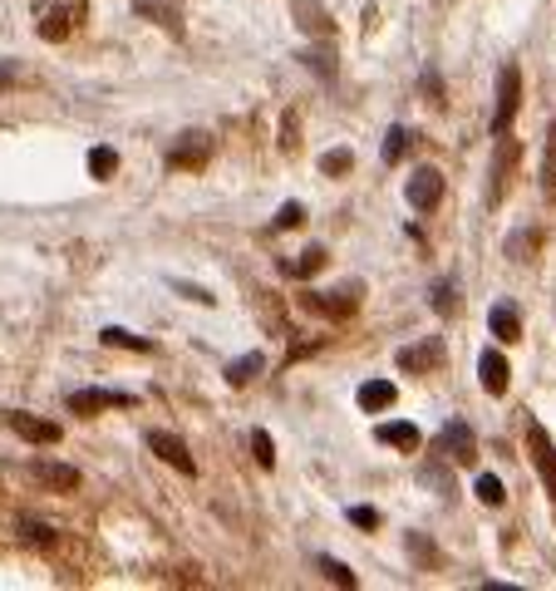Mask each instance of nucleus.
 I'll use <instances>...</instances> for the list:
<instances>
[{
    "instance_id": "1",
    "label": "nucleus",
    "mask_w": 556,
    "mask_h": 591,
    "mask_svg": "<svg viewBox=\"0 0 556 591\" xmlns=\"http://www.w3.org/2000/svg\"><path fill=\"white\" fill-rule=\"evenodd\" d=\"M360 296H364L360 281H345V286H335V291H306V296H300V306H306V311H315V316H331V321H345V316H354Z\"/></svg>"
},
{
    "instance_id": "2",
    "label": "nucleus",
    "mask_w": 556,
    "mask_h": 591,
    "mask_svg": "<svg viewBox=\"0 0 556 591\" xmlns=\"http://www.w3.org/2000/svg\"><path fill=\"white\" fill-rule=\"evenodd\" d=\"M517 104H522V69L503 65L497 69V114H492V133H507L517 118Z\"/></svg>"
},
{
    "instance_id": "3",
    "label": "nucleus",
    "mask_w": 556,
    "mask_h": 591,
    "mask_svg": "<svg viewBox=\"0 0 556 591\" xmlns=\"http://www.w3.org/2000/svg\"><path fill=\"white\" fill-rule=\"evenodd\" d=\"M75 21H85V0H69V5H44V11H35V30L44 35V40H69V30H75Z\"/></svg>"
},
{
    "instance_id": "4",
    "label": "nucleus",
    "mask_w": 556,
    "mask_h": 591,
    "mask_svg": "<svg viewBox=\"0 0 556 591\" xmlns=\"http://www.w3.org/2000/svg\"><path fill=\"white\" fill-rule=\"evenodd\" d=\"M527 453H532L536 473H542L546 493L556 498V444H552V434H546L542 424H527Z\"/></svg>"
},
{
    "instance_id": "5",
    "label": "nucleus",
    "mask_w": 556,
    "mask_h": 591,
    "mask_svg": "<svg viewBox=\"0 0 556 591\" xmlns=\"http://www.w3.org/2000/svg\"><path fill=\"white\" fill-rule=\"evenodd\" d=\"M139 404V399L129 395V389H75L69 395V409L75 414H99V409H129Z\"/></svg>"
},
{
    "instance_id": "6",
    "label": "nucleus",
    "mask_w": 556,
    "mask_h": 591,
    "mask_svg": "<svg viewBox=\"0 0 556 591\" xmlns=\"http://www.w3.org/2000/svg\"><path fill=\"white\" fill-rule=\"evenodd\" d=\"M409 207H418V213H434L439 207V197H443V172L439 168H418L414 178H409Z\"/></svg>"
},
{
    "instance_id": "7",
    "label": "nucleus",
    "mask_w": 556,
    "mask_h": 591,
    "mask_svg": "<svg viewBox=\"0 0 556 591\" xmlns=\"http://www.w3.org/2000/svg\"><path fill=\"white\" fill-rule=\"evenodd\" d=\"M148 449L158 453V459L168 463V468L188 473V478H193V473H197V459H193V453H188V444H182L178 434H163V429H153V434H148Z\"/></svg>"
},
{
    "instance_id": "8",
    "label": "nucleus",
    "mask_w": 556,
    "mask_h": 591,
    "mask_svg": "<svg viewBox=\"0 0 556 591\" xmlns=\"http://www.w3.org/2000/svg\"><path fill=\"white\" fill-rule=\"evenodd\" d=\"M0 420L11 424V429L21 434L25 444H60V424H50V420H35V414H25V409H5Z\"/></svg>"
},
{
    "instance_id": "9",
    "label": "nucleus",
    "mask_w": 556,
    "mask_h": 591,
    "mask_svg": "<svg viewBox=\"0 0 556 591\" xmlns=\"http://www.w3.org/2000/svg\"><path fill=\"white\" fill-rule=\"evenodd\" d=\"M207 158H212V133H182V139L168 149L172 168H203Z\"/></svg>"
},
{
    "instance_id": "10",
    "label": "nucleus",
    "mask_w": 556,
    "mask_h": 591,
    "mask_svg": "<svg viewBox=\"0 0 556 591\" xmlns=\"http://www.w3.org/2000/svg\"><path fill=\"white\" fill-rule=\"evenodd\" d=\"M443 365V345L434 341V335H428L424 345H404V350H399V370H404V375H428V370H439Z\"/></svg>"
},
{
    "instance_id": "11",
    "label": "nucleus",
    "mask_w": 556,
    "mask_h": 591,
    "mask_svg": "<svg viewBox=\"0 0 556 591\" xmlns=\"http://www.w3.org/2000/svg\"><path fill=\"white\" fill-rule=\"evenodd\" d=\"M517 139H507V133H497V153H492V188H488V197L492 203H503V193H507V172L517 168Z\"/></svg>"
},
{
    "instance_id": "12",
    "label": "nucleus",
    "mask_w": 556,
    "mask_h": 591,
    "mask_svg": "<svg viewBox=\"0 0 556 591\" xmlns=\"http://www.w3.org/2000/svg\"><path fill=\"white\" fill-rule=\"evenodd\" d=\"M30 473L40 478V488H50V493H75L79 488V468H69V463H50V459H35Z\"/></svg>"
},
{
    "instance_id": "13",
    "label": "nucleus",
    "mask_w": 556,
    "mask_h": 591,
    "mask_svg": "<svg viewBox=\"0 0 556 591\" xmlns=\"http://www.w3.org/2000/svg\"><path fill=\"white\" fill-rule=\"evenodd\" d=\"M443 453H449V459L453 463H463V468H468V463L473 459H478V444H473V429H468V424H463V420H449V424H443Z\"/></svg>"
},
{
    "instance_id": "14",
    "label": "nucleus",
    "mask_w": 556,
    "mask_h": 591,
    "mask_svg": "<svg viewBox=\"0 0 556 591\" xmlns=\"http://www.w3.org/2000/svg\"><path fill=\"white\" fill-rule=\"evenodd\" d=\"M296 25H300L306 35H331V30H335L331 11H325L321 0H296Z\"/></svg>"
},
{
    "instance_id": "15",
    "label": "nucleus",
    "mask_w": 556,
    "mask_h": 591,
    "mask_svg": "<svg viewBox=\"0 0 556 591\" xmlns=\"http://www.w3.org/2000/svg\"><path fill=\"white\" fill-rule=\"evenodd\" d=\"M478 375H482V389H488V395H507V360L497 350H482Z\"/></svg>"
},
{
    "instance_id": "16",
    "label": "nucleus",
    "mask_w": 556,
    "mask_h": 591,
    "mask_svg": "<svg viewBox=\"0 0 556 591\" xmlns=\"http://www.w3.org/2000/svg\"><path fill=\"white\" fill-rule=\"evenodd\" d=\"M488 331L497 335L503 345H513L517 335H522V316L513 311V306H492V316H488Z\"/></svg>"
},
{
    "instance_id": "17",
    "label": "nucleus",
    "mask_w": 556,
    "mask_h": 591,
    "mask_svg": "<svg viewBox=\"0 0 556 591\" xmlns=\"http://www.w3.org/2000/svg\"><path fill=\"white\" fill-rule=\"evenodd\" d=\"M261 370H267V355L261 350H251V355H242V360H232V365H227V385H251V380L261 375Z\"/></svg>"
},
{
    "instance_id": "18",
    "label": "nucleus",
    "mask_w": 556,
    "mask_h": 591,
    "mask_svg": "<svg viewBox=\"0 0 556 591\" xmlns=\"http://www.w3.org/2000/svg\"><path fill=\"white\" fill-rule=\"evenodd\" d=\"M375 439H379V444H395V449H409V453H414L418 444H424V434H418L414 424H404V420H399V424H379V429H375Z\"/></svg>"
},
{
    "instance_id": "19",
    "label": "nucleus",
    "mask_w": 556,
    "mask_h": 591,
    "mask_svg": "<svg viewBox=\"0 0 556 591\" xmlns=\"http://www.w3.org/2000/svg\"><path fill=\"white\" fill-rule=\"evenodd\" d=\"M395 404V385L389 380H370V385H360V409H370V414H379V409Z\"/></svg>"
},
{
    "instance_id": "20",
    "label": "nucleus",
    "mask_w": 556,
    "mask_h": 591,
    "mask_svg": "<svg viewBox=\"0 0 556 591\" xmlns=\"http://www.w3.org/2000/svg\"><path fill=\"white\" fill-rule=\"evenodd\" d=\"M99 341L108 345V350H139V355H148L153 350V341H143V335H133V331H124V325H108V331H99Z\"/></svg>"
},
{
    "instance_id": "21",
    "label": "nucleus",
    "mask_w": 556,
    "mask_h": 591,
    "mask_svg": "<svg viewBox=\"0 0 556 591\" xmlns=\"http://www.w3.org/2000/svg\"><path fill=\"white\" fill-rule=\"evenodd\" d=\"M542 193L546 203H556V124L546 129V168H542Z\"/></svg>"
},
{
    "instance_id": "22",
    "label": "nucleus",
    "mask_w": 556,
    "mask_h": 591,
    "mask_svg": "<svg viewBox=\"0 0 556 591\" xmlns=\"http://www.w3.org/2000/svg\"><path fill=\"white\" fill-rule=\"evenodd\" d=\"M428 306H434L439 316H453L458 311V286H453V281H439V286L428 291Z\"/></svg>"
},
{
    "instance_id": "23",
    "label": "nucleus",
    "mask_w": 556,
    "mask_h": 591,
    "mask_svg": "<svg viewBox=\"0 0 556 591\" xmlns=\"http://www.w3.org/2000/svg\"><path fill=\"white\" fill-rule=\"evenodd\" d=\"M325 261H331V257H325V247H306V252H300V261H290L286 271H290V277H315Z\"/></svg>"
},
{
    "instance_id": "24",
    "label": "nucleus",
    "mask_w": 556,
    "mask_h": 591,
    "mask_svg": "<svg viewBox=\"0 0 556 591\" xmlns=\"http://www.w3.org/2000/svg\"><path fill=\"white\" fill-rule=\"evenodd\" d=\"M536 247H542V236L536 232H513L507 236V257H517V261H532Z\"/></svg>"
},
{
    "instance_id": "25",
    "label": "nucleus",
    "mask_w": 556,
    "mask_h": 591,
    "mask_svg": "<svg viewBox=\"0 0 556 591\" xmlns=\"http://www.w3.org/2000/svg\"><path fill=\"white\" fill-rule=\"evenodd\" d=\"M315 567H321L325 577L335 581V587H354V571L345 567V562H335V557H315Z\"/></svg>"
},
{
    "instance_id": "26",
    "label": "nucleus",
    "mask_w": 556,
    "mask_h": 591,
    "mask_svg": "<svg viewBox=\"0 0 556 591\" xmlns=\"http://www.w3.org/2000/svg\"><path fill=\"white\" fill-rule=\"evenodd\" d=\"M478 498H482V503H488V508H497V503H503V498H507L503 478H492V473H482V478H478Z\"/></svg>"
},
{
    "instance_id": "27",
    "label": "nucleus",
    "mask_w": 556,
    "mask_h": 591,
    "mask_svg": "<svg viewBox=\"0 0 556 591\" xmlns=\"http://www.w3.org/2000/svg\"><path fill=\"white\" fill-rule=\"evenodd\" d=\"M251 453H257L261 468H271V463H276V444H271V434H267V429L251 434Z\"/></svg>"
},
{
    "instance_id": "28",
    "label": "nucleus",
    "mask_w": 556,
    "mask_h": 591,
    "mask_svg": "<svg viewBox=\"0 0 556 591\" xmlns=\"http://www.w3.org/2000/svg\"><path fill=\"white\" fill-rule=\"evenodd\" d=\"M114 168H118V153L114 149H94V153H89V172H94V178H108Z\"/></svg>"
},
{
    "instance_id": "29",
    "label": "nucleus",
    "mask_w": 556,
    "mask_h": 591,
    "mask_svg": "<svg viewBox=\"0 0 556 591\" xmlns=\"http://www.w3.org/2000/svg\"><path fill=\"white\" fill-rule=\"evenodd\" d=\"M21 532H25V542H35V548H50V542H54V527L35 523V517H25V523H21Z\"/></svg>"
},
{
    "instance_id": "30",
    "label": "nucleus",
    "mask_w": 556,
    "mask_h": 591,
    "mask_svg": "<svg viewBox=\"0 0 556 591\" xmlns=\"http://www.w3.org/2000/svg\"><path fill=\"white\" fill-rule=\"evenodd\" d=\"M409 153V133L404 129H389L385 133V163H399Z\"/></svg>"
},
{
    "instance_id": "31",
    "label": "nucleus",
    "mask_w": 556,
    "mask_h": 591,
    "mask_svg": "<svg viewBox=\"0 0 556 591\" xmlns=\"http://www.w3.org/2000/svg\"><path fill=\"white\" fill-rule=\"evenodd\" d=\"M139 15H148V21H163L172 35H182V30H178V21H172V11H168V5H153V0H139Z\"/></svg>"
},
{
    "instance_id": "32",
    "label": "nucleus",
    "mask_w": 556,
    "mask_h": 591,
    "mask_svg": "<svg viewBox=\"0 0 556 591\" xmlns=\"http://www.w3.org/2000/svg\"><path fill=\"white\" fill-rule=\"evenodd\" d=\"M409 552L418 557V567H434V562H439V548H428V542L418 538V532H409Z\"/></svg>"
},
{
    "instance_id": "33",
    "label": "nucleus",
    "mask_w": 556,
    "mask_h": 591,
    "mask_svg": "<svg viewBox=\"0 0 556 591\" xmlns=\"http://www.w3.org/2000/svg\"><path fill=\"white\" fill-rule=\"evenodd\" d=\"M350 153H345V149H335V153H325V158H321V168L325 172H331V178H340V172H350Z\"/></svg>"
},
{
    "instance_id": "34",
    "label": "nucleus",
    "mask_w": 556,
    "mask_h": 591,
    "mask_svg": "<svg viewBox=\"0 0 556 591\" xmlns=\"http://www.w3.org/2000/svg\"><path fill=\"white\" fill-rule=\"evenodd\" d=\"M300 217H306V207H300V203H286V207L276 213V227H281V232H290V227H300Z\"/></svg>"
},
{
    "instance_id": "35",
    "label": "nucleus",
    "mask_w": 556,
    "mask_h": 591,
    "mask_svg": "<svg viewBox=\"0 0 556 591\" xmlns=\"http://www.w3.org/2000/svg\"><path fill=\"white\" fill-rule=\"evenodd\" d=\"M306 65L321 69V75L331 79V75H335V54H331V50H311V54H306Z\"/></svg>"
},
{
    "instance_id": "36",
    "label": "nucleus",
    "mask_w": 556,
    "mask_h": 591,
    "mask_svg": "<svg viewBox=\"0 0 556 591\" xmlns=\"http://www.w3.org/2000/svg\"><path fill=\"white\" fill-rule=\"evenodd\" d=\"M418 478H424V484H439V488H443V498H453V484H449V473H443V468H424Z\"/></svg>"
},
{
    "instance_id": "37",
    "label": "nucleus",
    "mask_w": 556,
    "mask_h": 591,
    "mask_svg": "<svg viewBox=\"0 0 556 591\" xmlns=\"http://www.w3.org/2000/svg\"><path fill=\"white\" fill-rule=\"evenodd\" d=\"M350 523L354 527H379V513L375 508H350Z\"/></svg>"
},
{
    "instance_id": "38",
    "label": "nucleus",
    "mask_w": 556,
    "mask_h": 591,
    "mask_svg": "<svg viewBox=\"0 0 556 591\" xmlns=\"http://www.w3.org/2000/svg\"><path fill=\"white\" fill-rule=\"evenodd\" d=\"M172 286H178L182 296H188V301H203V306H212V296H207L203 286H188V281H172Z\"/></svg>"
},
{
    "instance_id": "39",
    "label": "nucleus",
    "mask_w": 556,
    "mask_h": 591,
    "mask_svg": "<svg viewBox=\"0 0 556 591\" xmlns=\"http://www.w3.org/2000/svg\"><path fill=\"white\" fill-rule=\"evenodd\" d=\"M281 143H286V153H296V114H286V139H281Z\"/></svg>"
},
{
    "instance_id": "40",
    "label": "nucleus",
    "mask_w": 556,
    "mask_h": 591,
    "mask_svg": "<svg viewBox=\"0 0 556 591\" xmlns=\"http://www.w3.org/2000/svg\"><path fill=\"white\" fill-rule=\"evenodd\" d=\"M11 79H15V69H11V65H0V89L11 85Z\"/></svg>"
}]
</instances>
